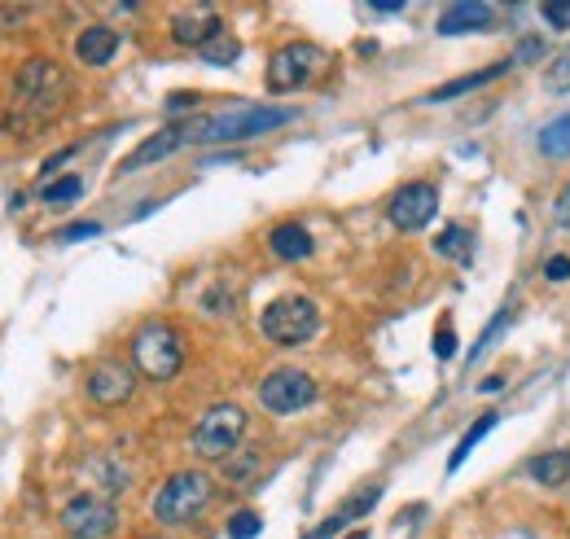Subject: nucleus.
<instances>
[{
  "label": "nucleus",
  "instance_id": "nucleus-3",
  "mask_svg": "<svg viewBox=\"0 0 570 539\" xmlns=\"http://www.w3.org/2000/svg\"><path fill=\"white\" fill-rule=\"evenodd\" d=\"M212 496H215V482L207 473H198V470L171 473V478L158 487V496H154V518H158L163 527H185V522H194V518L212 504Z\"/></svg>",
  "mask_w": 570,
  "mask_h": 539
},
{
  "label": "nucleus",
  "instance_id": "nucleus-6",
  "mask_svg": "<svg viewBox=\"0 0 570 539\" xmlns=\"http://www.w3.org/2000/svg\"><path fill=\"white\" fill-rule=\"evenodd\" d=\"M259 330H264L268 342H277V346H303L307 337L321 330V312H316L312 298L289 294V298H277V303L264 307Z\"/></svg>",
  "mask_w": 570,
  "mask_h": 539
},
{
  "label": "nucleus",
  "instance_id": "nucleus-19",
  "mask_svg": "<svg viewBox=\"0 0 570 539\" xmlns=\"http://www.w3.org/2000/svg\"><path fill=\"white\" fill-rule=\"evenodd\" d=\"M434 255L456 259V264H470V259H474V233L461 228V224H448V228L434 237Z\"/></svg>",
  "mask_w": 570,
  "mask_h": 539
},
{
  "label": "nucleus",
  "instance_id": "nucleus-11",
  "mask_svg": "<svg viewBox=\"0 0 570 539\" xmlns=\"http://www.w3.org/2000/svg\"><path fill=\"white\" fill-rule=\"evenodd\" d=\"M219 31H224V22H219V13H215L212 4H189V9H176L171 13V40L185 45V49H198L203 53Z\"/></svg>",
  "mask_w": 570,
  "mask_h": 539
},
{
  "label": "nucleus",
  "instance_id": "nucleus-29",
  "mask_svg": "<svg viewBox=\"0 0 570 539\" xmlns=\"http://www.w3.org/2000/svg\"><path fill=\"white\" fill-rule=\"evenodd\" d=\"M434 355H439V360H452V355H456V334H452L448 325H439V334H434Z\"/></svg>",
  "mask_w": 570,
  "mask_h": 539
},
{
  "label": "nucleus",
  "instance_id": "nucleus-13",
  "mask_svg": "<svg viewBox=\"0 0 570 539\" xmlns=\"http://www.w3.org/2000/svg\"><path fill=\"white\" fill-rule=\"evenodd\" d=\"M497 4H479V0H461L448 4L439 13V36H465V31H492L497 27Z\"/></svg>",
  "mask_w": 570,
  "mask_h": 539
},
{
  "label": "nucleus",
  "instance_id": "nucleus-28",
  "mask_svg": "<svg viewBox=\"0 0 570 539\" xmlns=\"http://www.w3.org/2000/svg\"><path fill=\"white\" fill-rule=\"evenodd\" d=\"M544 281H553V285L570 281V259H567V255H553V259H544Z\"/></svg>",
  "mask_w": 570,
  "mask_h": 539
},
{
  "label": "nucleus",
  "instance_id": "nucleus-22",
  "mask_svg": "<svg viewBox=\"0 0 570 539\" xmlns=\"http://www.w3.org/2000/svg\"><path fill=\"white\" fill-rule=\"evenodd\" d=\"M237 53H242V45H237L228 31H219L212 45L203 49V62H212V67H233V62H237Z\"/></svg>",
  "mask_w": 570,
  "mask_h": 539
},
{
  "label": "nucleus",
  "instance_id": "nucleus-15",
  "mask_svg": "<svg viewBox=\"0 0 570 539\" xmlns=\"http://www.w3.org/2000/svg\"><path fill=\"white\" fill-rule=\"evenodd\" d=\"M115 53H119V31H115V27H106V22L83 27V31H79V40H75V58H79L83 67H106Z\"/></svg>",
  "mask_w": 570,
  "mask_h": 539
},
{
  "label": "nucleus",
  "instance_id": "nucleus-25",
  "mask_svg": "<svg viewBox=\"0 0 570 539\" xmlns=\"http://www.w3.org/2000/svg\"><path fill=\"white\" fill-rule=\"evenodd\" d=\"M259 531H264V518L250 513V509H242V513L228 518V539H255Z\"/></svg>",
  "mask_w": 570,
  "mask_h": 539
},
{
  "label": "nucleus",
  "instance_id": "nucleus-30",
  "mask_svg": "<svg viewBox=\"0 0 570 539\" xmlns=\"http://www.w3.org/2000/svg\"><path fill=\"white\" fill-rule=\"evenodd\" d=\"M97 233H101V224H92V219H88V224H71V228H62L58 237H62V242H83V237H97Z\"/></svg>",
  "mask_w": 570,
  "mask_h": 539
},
{
  "label": "nucleus",
  "instance_id": "nucleus-17",
  "mask_svg": "<svg viewBox=\"0 0 570 539\" xmlns=\"http://www.w3.org/2000/svg\"><path fill=\"white\" fill-rule=\"evenodd\" d=\"M268 246H273V255H277V259L298 264V259H307V255H312V233H307L303 224H277V228L268 233Z\"/></svg>",
  "mask_w": 570,
  "mask_h": 539
},
{
  "label": "nucleus",
  "instance_id": "nucleus-9",
  "mask_svg": "<svg viewBox=\"0 0 570 539\" xmlns=\"http://www.w3.org/2000/svg\"><path fill=\"white\" fill-rule=\"evenodd\" d=\"M119 527V513L106 496H75L62 509V531L71 539H106Z\"/></svg>",
  "mask_w": 570,
  "mask_h": 539
},
{
  "label": "nucleus",
  "instance_id": "nucleus-4",
  "mask_svg": "<svg viewBox=\"0 0 570 539\" xmlns=\"http://www.w3.org/2000/svg\"><path fill=\"white\" fill-rule=\"evenodd\" d=\"M132 364L149 382H171L180 373V364H185V342H180V334L171 325L149 321L132 337Z\"/></svg>",
  "mask_w": 570,
  "mask_h": 539
},
{
  "label": "nucleus",
  "instance_id": "nucleus-18",
  "mask_svg": "<svg viewBox=\"0 0 570 539\" xmlns=\"http://www.w3.org/2000/svg\"><path fill=\"white\" fill-rule=\"evenodd\" d=\"M527 473H531L540 487H562V482H570V448L531 457V461H527Z\"/></svg>",
  "mask_w": 570,
  "mask_h": 539
},
{
  "label": "nucleus",
  "instance_id": "nucleus-1",
  "mask_svg": "<svg viewBox=\"0 0 570 539\" xmlns=\"http://www.w3.org/2000/svg\"><path fill=\"white\" fill-rule=\"evenodd\" d=\"M67 92H71V84H67V75L53 58H27L22 70L13 75V97H9L13 115L4 119V128H13L18 136H31L67 106Z\"/></svg>",
  "mask_w": 570,
  "mask_h": 539
},
{
  "label": "nucleus",
  "instance_id": "nucleus-16",
  "mask_svg": "<svg viewBox=\"0 0 570 539\" xmlns=\"http://www.w3.org/2000/svg\"><path fill=\"white\" fill-rule=\"evenodd\" d=\"M518 62L513 58H500V62H492L488 70H474V75H461V79H452V84H439L434 92H426L422 101H452V97H461V92H470V88H483V84H492V79H500L504 70H513Z\"/></svg>",
  "mask_w": 570,
  "mask_h": 539
},
{
  "label": "nucleus",
  "instance_id": "nucleus-23",
  "mask_svg": "<svg viewBox=\"0 0 570 539\" xmlns=\"http://www.w3.org/2000/svg\"><path fill=\"white\" fill-rule=\"evenodd\" d=\"M79 194H83V180H79V176H62V180L45 185V194H40V198H45L49 206H71Z\"/></svg>",
  "mask_w": 570,
  "mask_h": 539
},
{
  "label": "nucleus",
  "instance_id": "nucleus-2",
  "mask_svg": "<svg viewBox=\"0 0 570 539\" xmlns=\"http://www.w3.org/2000/svg\"><path fill=\"white\" fill-rule=\"evenodd\" d=\"M294 119V110L285 106H237V110H219L207 119H185V145H233V140H250L259 133H273Z\"/></svg>",
  "mask_w": 570,
  "mask_h": 539
},
{
  "label": "nucleus",
  "instance_id": "nucleus-27",
  "mask_svg": "<svg viewBox=\"0 0 570 539\" xmlns=\"http://www.w3.org/2000/svg\"><path fill=\"white\" fill-rule=\"evenodd\" d=\"M255 465H259V452H246L242 461H233V457H228V478H233V482H242V487H250V482H246V473L255 470Z\"/></svg>",
  "mask_w": 570,
  "mask_h": 539
},
{
  "label": "nucleus",
  "instance_id": "nucleus-12",
  "mask_svg": "<svg viewBox=\"0 0 570 539\" xmlns=\"http://www.w3.org/2000/svg\"><path fill=\"white\" fill-rule=\"evenodd\" d=\"M132 391H137V373H132L124 360H106V364H97V369L88 373V395L101 408L128 404Z\"/></svg>",
  "mask_w": 570,
  "mask_h": 539
},
{
  "label": "nucleus",
  "instance_id": "nucleus-10",
  "mask_svg": "<svg viewBox=\"0 0 570 539\" xmlns=\"http://www.w3.org/2000/svg\"><path fill=\"white\" fill-rule=\"evenodd\" d=\"M434 210H439V189L430 185V180H413V185H404L391 206H386V215H391V224L400 228V233H422L430 219H434Z\"/></svg>",
  "mask_w": 570,
  "mask_h": 539
},
{
  "label": "nucleus",
  "instance_id": "nucleus-20",
  "mask_svg": "<svg viewBox=\"0 0 570 539\" xmlns=\"http://www.w3.org/2000/svg\"><path fill=\"white\" fill-rule=\"evenodd\" d=\"M535 145H540V154H544V158H567L570 154V110L567 115H558V119L540 133Z\"/></svg>",
  "mask_w": 570,
  "mask_h": 539
},
{
  "label": "nucleus",
  "instance_id": "nucleus-5",
  "mask_svg": "<svg viewBox=\"0 0 570 539\" xmlns=\"http://www.w3.org/2000/svg\"><path fill=\"white\" fill-rule=\"evenodd\" d=\"M242 434H246V412L237 404H215V408H207L203 421L194 425L189 448H194V457H203V461H228V457L237 452Z\"/></svg>",
  "mask_w": 570,
  "mask_h": 539
},
{
  "label": "nucleus",
  "instance_id": "nucleus-31",
  "mask_svg": "<svg viewBox=\"0 0 570 539\" xmlns=\"http://www.w3.org/2000/svg\"><path fill=\"white\" fill-rule=\"evenodd\" d=\"M194 106H198V92H171L167 115H180V110H194Z\"/></svg>",
  "mask_w": 570,
  "mask_h": 539
},
{
  "label": "nucleus",
  "instance_id": "nucleus-34",
  "mask_svg": "<svg viewBox=\"0 0 570 539\" xmlns=\"http://www.w3.org/2000/svg\"><path fill=\"white\" fill-rule=\"evenodd\" d=\"M347 539H368V531H352Z\"/></svg>",
  "mask_w": 570,
  "mask_h": 539
},
{
  "label": "nucleus",
  "instance_id": "nucleus-33",
  "mask_svg": "<svg viewBox=\"0 0 570 539\" xmlns=\"http://www.w3.org/2000/svg\"><path fill=\"white\" fill-rule=\"evenodd\" d=\"M404 4H395V0H382V4H373V13H400Z\"/></svg>",
  "mask_w": 570,
  "mask_h": 539
},
{
  "label": "nucleus",
  "instance_id": "nucleus-32",
  "mask_svg": "<svg viewBox=\"0 0 570 539\" xmlns=\"http://www.w3.org/2000/svg\"><path fill=\"white\" fill-rule=\"evenodd\" d=\"M553 219L562 224V228H570V185L558 194V206H553Z\"/></svg>",
  "mask_w": 570,
  "mask_h": 539
},
{
  "label": "nucleus",
  "instance_id": "nucleus-8",
  "mask_svg": "<svg viewBox=\"0 0 570 539\" xmlns=\"http://www.w3.org/2000/svg\"><path fill=\"white\" fill-rule=\"evenodd\" d=\"M316 400V382L303 373V369H277L259 382V404L277 416H289V412H303V408Z\"/></svg>",
  "mask_w": 570,
  "mask_h": 539
},
{
  "label": "nucleus",
  "instance_id": "nucleus-21",
  "mask_svg": "<svg viewBox=\"0 0 570 539\" xmlns=\"http://www.w3.org/2000/svg\"><path fill=\"white\" fill-rule=\"evenodd\" d=\"M492 425H497V412H483V416H479V421H474V425H470V430L461 434V443H456V452H452L448 470H461V465H465V457H470V452H474V448L483 443V434H488Z\"/></svg>",
  "mask_w": 570,
  "mask_h": 539
},
{
  "label": "nucleus",
  "instance_id": "nucleus-24",
  "mask_svg": "<svg viewBox=\"0 0 570 539\" xmlns=\"http://www.w3.org/2000/svg\"><path fill=\"white\" fill-rule=\"evenodd\" d=\"M544 88H549V92H570V45L549 62V70H544Z\"/></svg>",
  "mask_w": 570,
  "mask_h": 539
},
{
  "label": "nucleus",
  "instance_id": "nucleus-14",
  "mask_svg": "<svg viewBox=\"0 0 570 539\" xmlns=\"http://www.w3.org/2000/svg\"><path fill=\"white\" fill-rule=\"evenodd\" d=\"M176 149H185V128H180V124H171V128H163V133H154L149 140H141V145L124 158V167H119V171H141V167H149V163L171 158Z\"/></svg>",
  "mask_w": 570,
  "mask_h": 539
},
{
  "label": "nucleus",
  "instance_id": "nucleus-7",
  "mask_svg": "<svg viewBox=\"0 0 570 539\" xmlns=\"http://www.w3.org/2000/svg\"><path fill=\"white\" fill-rule=\"evenodd\" d=\"M325 67H330V53L321 45L294 40V45H285L268 58V88L273 92H294V88L312 84Z\"/></svg>",
  "mask_w": 570,
  "mask_h": 539
},
{
  "label": "nucleus",
  "instance_id": "nucleus-26",
  "mask_svg": "<svg viewBox=\"0 0 570 539\" xmlns=\"http://www.w3.org/2000/svg\"><path fill=\"white\" fill-rule=\"evenodd\" d=\"M540 18H544L553 31H570V0H549V4H540Z\"/></svg>",
  "mask_w": 570,
  "mask_h": 539
}]
</instances>
